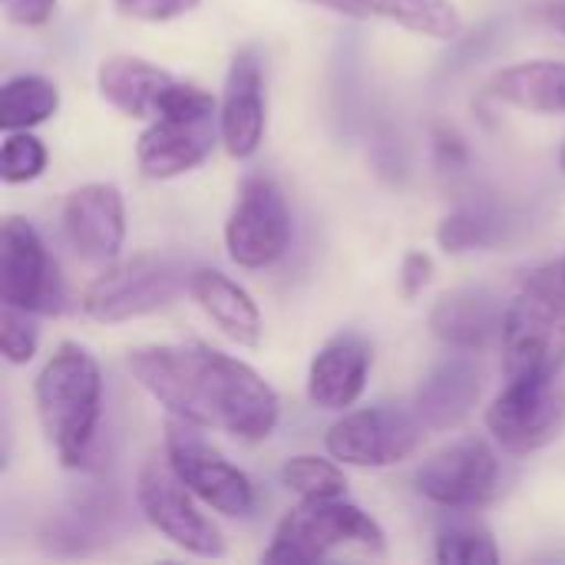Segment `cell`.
Wrapping results in <instances>:
<instances>
[{
  "instance_id": "cell-1",
  "label": "cell",
  "mask_w": 565,
  "mask_h": 565,
  "mask_svg": "<svg viewBox=\"0 0 565 565\" xmlns=\"http://www.w3.org/2000/svg\"><path fill=\"white\" fill-rule=\"evenodd\" d=\"M132 381L199 430H222L235 440H268L281 417L275 387L245 361L209 344H146L129 351Z\"/></svg>"
},
{
  "instance_id": "cell-2",
  "label": "cell",
  "mask_w": 565,
  "mask_h": 565,
  "mask_svg": "<svg viewBox=\"0 0 565 565\" xmlns=\"http://www.w3.org/2000/svg\"><path fill=\"white\" fill-rule=\"evenodd\" d=\"M33 404L56 460L66 470L83 467L89 460L103 417L99 361L86 348L63 341L33 381Z\"/></svg>"
},
{
  "instance_id": "cell-3",
  "label": "cell",
  "mask_w": 565,
  "mask_h": 565,
  "mask_svg": "<svg viewBox=\"0 0 565 565\" xmlns=\"http://www.w3.org/2000/svg\"><path fill=\"white\" fill-rule=\"evenodd\" d=\"M503 377L546 381L565 374V275L559 265L536 268L513 301L503 324Z\"/></svg>"
},
{
  "instance_id": "cell-4",
  "label": "cell",
  "mask_w": 565,
  "mask_h": 565,
  "mask_svg": "<svg viewBox=\"0 0 565 565\" xmlns=\"http://www.w3.org/2000/svg\"><path fill=\"white\" fill-rule=\"evenodd\" d=\"M364 550V553H384L387 536L374 516H367L361 507L348 503L344 497L334 500H301L271 536V546L262 553L265 563L308 565L328 559L334 550Z\"/></svg>"
},
{
  "instance_id": "cell-5",
  "label": "cell",
  "mask_w": 565,
  "mask_h": 565,
  "mask_svg": "<svg viewBox=\"0 0 565 565\" xmlns=\"http://www.w3.org/2000/svg\"><path fill=\"white\" fill-rule=\"evenodd\" d=\"M189 281L192 271H185L175 258L132 255L126 262L106 265L103 275L86 285L79 308L93 321L119 324L175 305L189 291Z\"/></svg>"
},
{
  "instance_id": "cell-6",
  "label": "cell",
  "mask_w": 565,
  "mask_h": 565,
  "mask_svg": "<svg viewBox=\"0 0 565 565\" xmlns=\"http://www.w3.org/2000/svg\"><path fill=\"white\" fill-rule=\"evenodd\" d=\"M136 503L146 523L156 533H162L175 550L199 556V559L225 556L222 530L202 513L205 503L175 477L166 457L142 463L136 477Z\"/></svg>"
},
{
  "instance_id": "cell-7",
  "label": "cell",
  "mask_w": 565,
  "mask_h": 565,
  "mask_svg": "<svg viewBox=\"0 0 565 565\" xmlns=\"http://www.w3.org/2000/svg\"><path fill=\"white\" fill-rule=\"evenodd\" d=\"M427 437L424 420L404 407H361L344 411L324 434L328 454L344 467L361 470H387L411 460Z\"/></svg>"
},
{
  "instance_id": "cell-8",
  "label": "cell",
  "mask_w": 565,
  "mask_h": 565,
  "mask_svg": "<svg viewBox=\"0 0 565 565\" xmlns=\"http://www.w3.org/2000/svg\"><path fill=\"white\" fill-rule=\"evenodd\" d=\"M199 427L172 417L166 424V460L175 477L215 513L228 520H248L255 513V487L252 480L228 463L215 447H209Z\"/></svg>"
},
{
  "instance_id": "cell-9",
  "label": "cell",
  "mask_w": 565,
  "mask_h": 565,
  "mask_svg": "<svg viewBox=\"0 0 565 565\" xmlns=\"http://www.w3.org/2000/svg\"><path fill=\"white\" fill-rule=\"evenodd\" d=\"M0 305L33 315H60L66 308L60 265L43 235L20 215H7L0 225Z\"/></svg>"
},
{
  "instance_id": "cell-10",
  "label": "cell",
  "mask_w": 565,
  "mask_h": 565,
  "mask_svg": "<svg viewBox=\"0 0 565 565\" xmlns=\"http://www.w3.org/2000/svg\"><path fill=\"white\" fill-rule=\"evenodd\" d=\"M487 427L510 454H536L565 430V374L546 381H507L487 407Z\"/></svg>"
},
{
  "instance_id": "cell-11",
  "label": "cell",
  "mask_w": 565,
  "mask_h": 565,
  "mask_svg": "<svg viewBox=\"0 0 565 565\" xmlns=\"http://www.w3.org/2000/svg\"><path fill=\"white\" fill-rule=\"evenodd\" d=\"M291 242V212L281 189L265 175H248L238 185L225 222V248L238 268L275 265Z\"/></svg>"
},
{
  "instance_id": "cell-12",
  "label": "cell",
  "mask_w": 565,
  "mask_h": 565,
  "mask_svg": "<svg viewBox=\"0 0 565 565\" xmlns=\"http://www.w3.org/2000/svg\"><path fill=\"white\" fill-rule=\"evenodd\" d=\"M414 483L434 507L473 513L500 493V460L483 437H463L434 454L417 470Z\"/></svg>"
},
{
  "instance_id": "cell-13",
  "label": "cell",
  "mask_w": 565,
  "mask_h": 565,
  "mask_svg": "<svg viewBox=\"0 0 565 565\" xmlns=\"http://www.w3.org/2000/svg\"><path fill=\"white\" fill-rule=\"evenodd\" d=\"M63 235L79 262L106 268L126 242V202L113 182H86L63 199Z\"/></svg>"
},
{
  "instance_id": "cell-14",
  "label": "cell",
  "mask_w": 565,
  "mask_h": 565,
  "mask_svg": "<svg viewBox=\"0 0 565 565\" xmlns=\"http://www.w3.org/2000/svg\"><path fill=\"white\" fill-rule=\"evenodd\" d=\"M215 142H222L218 116L182 119V116H156L142 129L136 142V166L146 179H175L199 169Z\"/></svg>"
},
{
  "instance_id": "cell-15",
  "label": "cell",
  "mask_w": 565,
  "mask_h": 565,
  "mask_svg": "<svg viewBox=\"0 0 565 565\" xmlns=\"http://www.w3.org/2000/svg\"><path fill=\"white\" fill-rule=\"evenodd\" d=\"M218 129L232 159H252L265 139V76L255 50H238L228 63L218 99Z\"/></svg>"
},
{
  "instance_id": "cell-16",
  "label": "cell",
  "mask_w": 565,
  "mask_h": 565,
  "mask_svg": "<svg viewBox=\"0 0 565 565\" xmlns=\"http://www.w3.org/2000/svg\"><path fill=\"white\" fill-rule=\"evenodd\" d=\"M371 367H374V351L361 334H354V331L334 334L311 358V367H308L311 404L321 411L344 414L348 407H354L361 401Z\"/></svg>"
},
{
  "instance_id": "cell-17",
  "label": "cell",
  "mask_w": 565,
  "mask_h": 565,
  "mask_svg": "<svg viewBox=\"0 0 565 565\" xmlns=\"http://www.w3.org/2000/svg\"><path fill=\"white\" fill-rule=\"evenodd\" d=\"M507 308L487 288H457L437 298L430 331L454 351L483 354L503 341Z\"/></svg>"
},
{
  "instance_id": "cell-18",
  "label": "cell",
  "mask_w": 565,
  "mask_h": 565,
  "mask_svg": "<svg viewBox=\"0 0 565 565\" xmlns=\"http://www.w3.org/2000/svg\"><path fill=\"white\" fill-rule=\"evenodd\" d=\"M483 394V371L467 351L444 358L417 387L414 414L424 420L427 430H454L460 427Z\"/></svg>"
},
{
  "instance_id": "cell-19",
  "label": "cell",
  "mask_w": 565,
  "mask_h": 565,
  "mask_svg": "<svg viewBox=\"0 0 565 565\" xmlns=\"http://www.w3.org/2000/svg\"><path fill=\"white\" fill-rule=\"evenodd\" d=\"M354 20H387L430 40H457L463 33L454 0H301Z\"/></svg>"
},
{
  "instance_id": "cell-20",
  "label": "cell",
  "mask_w": 565,
  "mask_h": 565,
  "mask_svg": "<svg viewBox=\"0 0 565 565\" xmlns=\"http://www.w3.org/2000/svg\"><path fill=\"white\" fill-rule=\"evenodd\" d=\"M175 76L142 56H106L96 70L99 96L129 119H156Z\"/></svg>"
},
{
  "instance_id": "cell-21",
  "label": "cell",
  "mask_w": 565,
  "mask_h": 565,
  "mask_svg": "<svg viewBox=\"0 0 565 565\" xmlns=\"http://www.w3.org/2000/svg\"><path fill=\"white\" fill-rule=\"evenodd\" d=\"M189 295L228 341H235L238 348L262 344V331H265L262 311L238 281H232L215 268H195L189 281Z\"/></svg>"
},
{
  "instance_id": "cell-22",
  "label": "cell",
  "mask_w": 565,
  "mask_h": 565,
  "mask_svg": "<svg viewBox=\"0 0 565 565\" xmlns=\"http://www.w3.org/2000/svg\"><path fill=\"white\" fill-rule=\"evenodd\" d=\"M490 96L526 109V113H543V116H559L565 113V63L559 60H526L513 63L490 79Z\"/></svg>"
},
{
  "instance_id": "cell-23",
  "label": "cell",
  "mask_w": 565,
  "mask_h": 565,
  "mask_svg": "<svg viewBox=\"0 0 565 565\" xmlns=\"http://www.w3.org/2000/svg\"><path fill=\"white\" fill-rule=\"evenodd\" d=\"M60 109V89L53 79L36 73L10 76L0 89V129H33L46 119H53Z\"/></svg>"
},
{
  "instance_id": "cell-24",
  "label": "cell",
  "mask_w": 565,
  "mask_h": 565,
  "mask_svg": "<svg viewBox=\"0 0 565 565\" xmlns=\"http://www.w3.org/2000/svg\"><path fill=\"white\" fill-rule=\"evenodd\" d=\"M503 238V222L487 205H460L437 225V245L450 255L490 248Z\"/></svg>"
},
{
  "instance_id": "cell-25",
  "label": "cell",
  "mask_w": 565,
  "mask_h": 565,
  "mask_svg": "<svg viewBox=\"0 0 565 565\" xmlns=\"http://www.w3.org/2000/svg\"><path fill=\"white\" fill-rule=\"evenodd\" d=\"M281 487L288 493H295L298 500H334V497H344L348 493V480H344V470L324 457H311V454H301V457H291L285 460L281 467Z\"/></svg>"
},
{
  "instance_id": "cell-26",
  "label": "cell",
  "mask_w": 565,
  "mask_h": 565,
  "mask_svg": "<svg viewBox=\"0 0 565 565\" xmlns=\"http://www.w3.org/2000/svg\"><path fill=\"white\" fill-rule=\"evenodd\" d=\"M437 563L444 565H497L500 550L487 526L480 523H454L437 533Z\"/></svg>"
},
{
  "instance_id": "cell-27",
  "label": "cell",
  "mask_w": 565,
  "mask_h": 565,
  "mask_svg": "<svg viewBox=\"0 0 565 565\" xmlns=\"http://www.w3.org/2000/svg\"><path fill=\"white\" fill-rule=\"evenodd\" d=\"M43 169H46V146L30 129L7 132L0 146V179L7 185H23L40 179Z\"/></svg>"
},
{
  "instance_id": "cell-28",
  "label": "cell",
  "mask_w": 565,
  "mask_h": 565,
  "mask_svg": "<svg viewBox=\"0 0 565 565\" xmlns=\"http://www.w3.org/2000/svg\"><path fill=\"white\" fill-rule=\"evenodd\" d=\"M40 315L17 308V305H0V351L7 364H30L36 348H40Z\"/></svg>"
},
{
  "instance_id": "cell-29",
  "label": "cell",
  "mask_w": 565,
  "mask_h": 565,
  "mask_svg": "<svg viewBox=\"0 0 565 565\" xmlns=\"http://www.w3.org/2000/svg\"><path fill=\"white\" fill-rule=\"evenodd\" d=\"M202 0H113L116 13L142 23H166L175 17H185L199 7Z\"/></svg>"
},
{
  "instance_id": "cell-30",
  "label": "cell",
  "mask_w": 565,
  "mask_h": 565,
  "mask_svg": "<svg viewBox=\"0 0 565 565\" xmlns=\"http://www.w3.org/2000/svg\"><path fill=\"white\" fill-rule=\"evenodd\" d=\"M401 291L404 298H417L424 295V288L430 285L434 278V258L427 252H407L404 262H401Z\"/></svg>"
},
{
  "instance_id": "cell-31",
  "label": "cell",
  "mask_w": 565,
  "mask_h": 565,
  "mask_svg": "<svg viewBox=\"0 0 565 565\" xmlns=\"http://www.w3.org/2000/svg\"><path fill=\"white\" fill-rule=\"evenodd\" d=\"M0 3L7 20L17 26H43L56 10V0H0Z\"/></svg>"
},
{
  "instance_id": "cell-32",
  "label": "cell",
  "mask_w": 565,
  "mask_h": 565,
  "mask_svg": "<svg viewBox=\"0 0 565 565\" xmlns=\"http://www.w3.org/2000/svg\"><path fill=\"white\" fill-rule=\"evenodd\" d=\"M434 156H437L440 166L457 169V166L467 162L470 152H467V142H463L460 132H454V129H447V126H437V129H434Z\"/></svg>"
},
{
  "instance_id": "cell-33",
  "label": "cell",
  "mask_w": 565,
  "mask_h": 565,
  "mask_svg": "<svg viewBox=\"0 0 565 565\" xmlns=\"http://www.w3.org/2000/svg\"><path fill=\"white\" fill-rule=\"evenodd\" d=\"M526 10L540 26L565 36V0H533Z\"/></svg>"
},
{
  "instance_id": "cell-34",
  "label": "cell",
  "mask_w": 565,
  "mask_h": 565,
  "mask_svg": "<svg viewBox=\"0 0 565 565\" xmlns=\"http://www.w3.org/2000/svg\"><path fill=\"white\" fill-rule=\"evenodd\" d=\"M559 169L565 172V142H563V149H559Z\"/></svg>"
},
{
  "instance_id": "cell-35",
  "label": "cell",
  "mask_w": 565,
  "mask_h": 565,
  "mask_svg": "<svg viewBox=\"0 0 565 565\" xmlns=\"http://www.w3.org/2000/svg\"><path fill=\"white\" fill-rule=\"evenodd\" d=\"M563 275H565V258H563Z\"/></svg>"
}]
</instances>
